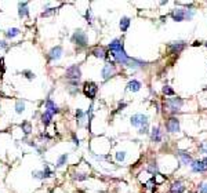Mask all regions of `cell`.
<instances>
[{"mask_svg": "<svg viewBox=\"0 0 207 193\" xmlns=\"http://www.w3.org/2000/svg\"><path fill=\"white\" fill-rule=\"evenodd\" d=\"M80 77H82V70L77 65H72V66L66 69V79L72 80L71 83H77Z\"/></svg>", "mask_w": 207, "mask_h": 193, "instance_id": "1", "label": "cell"}, {"mask_svg": "<svg viewBox=\"0 0 207 193\" xmlns=\"http://www.w3.org/2000/svg\"><path fill=\"white\" fill-rule=\"evenodd\" d=\"M72 43L77 44V46H86L87 44V36H86V33L80 29L76 30L73 33V36H72Z\"/></svg>", "mask_w": 207, "mask_h": 193, "instance_id": "2", "label": "cell"}, {"mask_svg": "<svg viewBox=\"0 0 207 193\" xmlns=\"http://www.w3.org/2000/svg\"><path fill=\"white\" fill-rule=\"evenodd\" d=\"M131 124H133L134 127H146L148 124V117L145 115H134L133 117H131Z\"/></svg>", "mask_w": 207, "mask_h": 193, "instance_id": "3", "label": "cell"}, {"mask_svg": "<svg viewBox=\"0 0 207 193\" xmlns=\"http://www.w3.org/2000/svg\"><path fill=\"white\" fill-rule=\"evenodd\" d=\"M112 55H113V58L116 60V62H119V64H122V65H129L130 57L126 54V51H124V50L115 51V53H112Z\"/></svg>", "mask_w": 207, "mask_h": 193, "instance_id": "4", "label": "cell"}, {"mask_svg": "<svg viewBox=\"0 0 207 193\" xmlns=\"http://www.w3.org/2000/svg\"><path fill=\"white\" fill-rule=\"evenodd\" d=\"M98 91V87H97L95 83H91V81H86L84 83V95L88 96V98H95V94Z\"/></svg>", "mask_w": 207, "mask_h": 193, "instance_id": "5", "label": "cell"}, {"mask_svg": "<svg viewBox=\"0 0 207 193\" xmlns=\"http://www.w3.org/2000/svg\"><path fill=\"white\" fill-rule=\"evenodd\" d=\"M191 168L192 171L195 172H202V171H207V157H204L203 160H195L191 163Z\"/></svg>", "mask_w": 207, "mask_h": 193, "instance_id": "6", "label": "cell"}, {"mask_svg": "<svg viewBox=\"0 0 207 193\" xmlns=\"http://www.w3.org/2000/svg\"><path fill=\"white\" fill-rule=\"evenodd\" d=\"M116 72V66L113 62H110V64H106L105 66L102 68V77L104 80H108V79L110 77V76H113Z\"/></svg>", "mask_w": 207, "mask_h": 193, "instance_id": "7", "label": "cell"}, {"mask_svg": "<svg viewBox=\"0 0 207 193\" xmlns=\"http://www.w3.org/2000/svg\"><path fill=\"white\" fill-rule=\"evenodd\" d=\"M62 57V47L61 46H55L50 50L48 53V60L50 61H58Z\"/></svg>", "mask_w": 207, "mask_h": 193, "instance_id": "8", "label": "cell"}, {"mask_svg": "<svg viewBox=\"0 0 207 193\" xmlns=\"http://www.w3.org/2000/svg\"><path fill=\"white\" fill-rule=\"evenodd\" d=\"M166 128H167V131H170V133H178V131H179V122H178V119L171 117V119L168 120L167 123H166Z\"/></svg>", "mask_w": 207, "mask_h": 193, "instance_id": "9", "label": "cell"}, {"mask_svg": "<svg viewBox=\"0 0 207 193\" xmlns=\"http://www.w3.org/2000/svg\"><path fill=\"white\" fill-rule=\"evenodd\" d=\"M44 109H46L47 112L53 113V115H55V113L60 112V109H58V106L55 105V102L53 101V99H50V98H47L46 102H44Z\"/></svg>", "mask_w": 207, "mask_h": 193, "instance_id": "10", "label": "cell"}, {"mask_svg": "<svg viewBox=\"0 0 207 193\" xmlns=\"http://www.w3.org/2000/svg\"><path fill=\"white\" fill-rule=\"evenodd\" d=\"M168 106H170V109L172 110V112H177V110L182 106V103H184V101H182L181 98H170L167 101Z\"/></svg>", "mask_w": 207, "mask_h": 193, "instance_id": "11", "label": "cell"}, {"mask_svg": "<svg viewBox=\"0 0 207 193\" xmlns=\"http://www.w3.org/2000/svg\"><path fill=\"white\" fill-rule=\"evenodd\" d=\"M171 17L174 21L177 22H181V21H185L186 17H185V10L184 8H175L174 11L171 13Z\"/></svg>", "mask_w": 207, "mask_h": 193, "instance_id": "12", "label": "cell"}, {"mask_svg": "<svg viewBox=\"0 0 207 193\" xmlns=\"http://www.w3.org/2000/svg\"><path fill=\"white\" fill-rule=\"evenodd\" d=\"M109 50L112 51V53H115V51H119V50H123V43L120 39H115L112 40L109 43Z\"/></svg>", "mask_w": 207, "mask_h": 193, "instance_id": "13", "label": "cell"}, {"mask_svg": "<svg viewBox=\"0 0 207 193\" xmlns=\"http://www.w3.org/2000/svg\"><path fill=\"white\" fill-rule=\"evenodd\" d=\"M18 15H19V18L28 17V2L18 3Z\"/></svg>", "mask_w": 207, "mask_h": 193, "instance_id": "14", "label": "cell"}, {"mask_svg": "<svg viewBox=\"0 0 207 193\" xmlns=\"http://www.w3.org/2000/svg\"><path fill=\"white\" fill-rule=\"evenodd\" d=\"M184 47H185V41H171L170 43V48L172 53H179V51H182Z\"/></svg>", "mask_w": 207, "mask_h": 193, "instance_id": "15", "label": "cell"}, {"mask_svg": "<svg viewBox=\"0 0 207 193\" xmlns=\"http://www.w3.org/2000/svg\"><path fill=\"white\" fill-rule=\"evenodd\" d=\"M141 87H142V84H141V81H138V80H131L129 84H127V90H129V91H133V92L140 91Z\"/></svg>", "mask_w": 207, "mask_h": 193, "instance_id": "16", "label": "cell"}, {"mask_svg": "<svg viewBox=\"0 0 207 193\" xmlns=\"http://www.w3.org/2000/svg\"><path fill=\"white\" fill-rule=\"evenodd\" d=\"M19 33H21V30L18 28H10V29H7V32H6V37L7 39H14V37L18 36Z\"/></svg>", "mask_w": 207, "mask_h": 193, "instance_id": "17", "label": "cell"}, {"mask_svg": "<svg viewBox=\"0 0 207 193\" xmlns=\"http://www.w3.org/2000/svg\"><path fill=\"white\" fill-rule=\"evenodd\" d=\"M53 113L47 112V110H44V113L41 115V123L44 124V126H48V124L51 123V119H53Z\"/></svg>", "mask_w": 207, "mask_h": 193, "instance_id": "18", "label": "cell"}, {"mask_svg": "<svg viewBox=\"0 0 207 193\" xmlns=\"http://www.w3.org/2000/svg\"><path fill=\"white\" fill-rule=\"evenodd\" d=\"M68 153H62L60 157H58V160H57V164H55V167L57 168H61V167H64L65 164H66V161H68Z\"/></svg>", "mask_w": 207, "mask_h": 193, "instance_id": "19", "label": "cell"}, {"mask_svg": "<svg viewBox=\"0 0 207 193\" xmlns=\"http://www.w3.org/2000/svg\"><path fill=\"white\" fill-rule=\"evenodd\" d=\"M151 139H152V142H160V141H162L160 130H159V128H153V130H152Z\"/></svg>", "mask_w": 207, "mask_h": 193, "instance_id": "20", "label": "cell"}, {"mask_svg": "<svg viewBox=\"0 0 207 193\" xmlns=\"http://www.w3.org/2000/svg\"><path fill=\"white\" fill-rule=\"evenodd\" d=\"M130 22H131V21H130L129 17H123V18L120 19V23H119V25H120V29H122V32H126V30L129 29Z\"/></svg>", "mask_w": 207, "mask_h": 193, "instance_id": "21", "label": "cell"}, {"mask_svg": "<svg viewBox=\"0 0 207 193\" xmlns=\"http://www.w3.org/2000/svg\"><path fill=\"white\" fill-rule=\"evenodd\" d=\"M184 190H185V188L181 182H174V184L171 185V193H181Z\"/></svg>", "mask_w": 207, "mask_h": 193, "instance_id": "22", "label": "cell"}, {"mask_svg": "<svg viewBox=\"0 0 207 193\" xmlns=\"http://www.w3.org/2000/svg\"><path fill=\"white\" fill-rule=\"evenodd\" d=\"M178 156L181 157V160H182V163L184 164H189V163H192V157L189 156L188 153H185V152H178Z\"/></svg>", "mask_w": 207, "mask_h": 193, "instance_id": "23", "label": "cell"}, {"mask_svg": "<svg viewBox=\"0 0 207 193\" xmlns=\"http://www.w3.org/2000/svg\"><path fill=\"white\" fill-rule=\"evenodd\" d=\"M15 112L18 113V115L25 112V102H24L22 99H18V101H17V103H15Z\"/></svg>", "mask_w": 207, "mask_h": 193, "instance_id": "24", "label": "cell"}, {"mask_svg": "<svg viewBox=\"0 0 207 193\" xmlns=\"http://www.w3.org/2000/svg\"><path fill=\"white\" fill-rule=\"evenodd\" d=\"M93 54L95 55V57H98V58H106V54H105V51H104V48H94L93 50Z\"/></svg>", "mask_w": 207, "mask_h": 193, "instance_id": "25", "label": "cell"}, {"mask_svg": "<svg viewBox=\"0 0 207 193\" xmlns=\"http://www.w3.org/2000/svg\"><path fill=\"white\" fill-rule=\"evenodd\" d=\"M21 128H22V131L25 134H30V131H32V126H30L29 122H24L22 124H21Z\"/></svg>", "mask_w": 207, "mask_h": 193, "instance_id": "26", "label": "cell"}, {"mask_svg": "<svg viewBox=\"0 0 207 193\" xmlns=\"http://www.w3.org/2000/svg\"><path fill=\"white\" fill-rule=\"evenodd\" d=\"M84 116H86V113L83 112L82 109H77V110H76V119L79 120V124H80L83 120H84Z\"/></svg>", "mask_w": 207, "mask_h": 193, "instance_id": "27", "label": "cell"}, {"mask_svg": "<svg viewBox=\"0 0 207 193\" xmlns=\"http://www.w3.org/2000/svg\"><path fill=\"white\" fill-rule=\"evenodd\" d=\"M32 175H33V178L44 179V172H43V170H34V171L32 172Z\"/></svg>", "mask_w": 207, "mask_h": 193, "instance_id": "28", "label": "cell"}, {"mask_svg": "<svg viewBox=\"0 0 207 193\" xmlns=\"http://www.w3.org/2000/svg\"><path fill=\"white\" fill-rule=\"evenodd\" d=\"M148 171L151 172V174H157V164L156 163H151L149 165H148Z\"/></svg>", "mask_w": 207, "mask_h": 193, "instance_id": "29", "label": "cell"}, {"mask_svg": "<svg viewBox=\"0 0 207 193\" xmlns=\"http://www.w3.org/2000/svg\"><path fill=\"white\" fill-rule=\"evenodd\" d=\"M126 159V152H117L116 153V160L117 161H123Z\"/></svg>", "mask_w": 207, "mask_h": 193, "instance_id": "30", "label": "cell"}, {"mask_svg": "<svg viewBox=\"0 0 207 193\" xmlns=\"http://www.w3.org/2000/svg\"><path fill=\"white\" fill-rule=\"evenodd\" d=\"M163 92L166 95H174V90L170 88L168 86H164V87H163Z\"/></svg>", "mask_w": 207, "mask_h": 193, "instance_id": "31", "label": "cell"}, {"mask_svg": "<svg viewBox=\"0 0 207 193\" xmlns=\"http://www.w3.org/2000/svg\"><path fill=\"white\" fill-rule=\"evenodd\" d=\"M86 19H87V22H88V23H91V19H93L91 10H87V13H86Z\"/></svg>", "mask_w": 207, "mask_h": 193, "instance_id": "32", "label": "cell"}, {"mask_svg": "<svg viewBox=\"0 0 207 193\" xmlns=\"http://www.w3.org/2000/svg\"><path fill=\"white\" fill-rule=\"evenodd\" d=\"M22 73H24V75H26V77H28V79H30V80H32V79H34V73H32L30 70H24Z\"/></svg>", "mask_w": 207, "mask_h": 193, "instance_id": "33", "label": "cell"}, {"mask_svg": "<svg viewBox=\"0 0 207 193\" xmlns=\"http://www.w3.org/2000/svg\"><path fill=\"white\" fill-rule=\"evenodd\" d=\"M87 177H86V174H76L75 179H77V181H83V179H86Z\"/></svg>", "mask_w": 207, "mask_h": 193, "instance_id": "34", "label": "cell"}, {"mask_svg": "<svg viewBox=\"0 0 207 193\" xmlns=\"http://www.w3.org/2000/svg\"><path fill=\"white\" fill-rule=\"evenodd\" d=\"M199 189H200V192L202 193H207V184H202L199 186Z\"/></svg>", "mask_w": 207, "mask_h": 193, "instance_id": "35", "label": "cell"}, {"mask_svg": "<svg viewBox=\"0 0 207 193\" xmlns=\"http://www.w3.org/2000/svg\"><path fill=\"white\" fill-rule=\"evenodd\" d=\"M54 10H55V8H48V11H44L43 14H41V15H43V17L50 15V14H53V13H54Z\"/></svg>", "mask_w": 207, "mask_h": 193, "instance_id": "36", "label": "cell"}, {"mask_svg": "<svg viewBox=\"0 0 207 193\" xmlns=\"http://www.w3.org/2000/svg\"><path fill=\"white\" fill-rule=\"evenodd\" d=\"M0 48H3V50H6L7 48V43L4 40H0Z\"/></svg>", "mask_w": 207, "mask_h": 193, "instance_id": "37", "label": "cell"}, {"mask_svg": "<svg viewBox=\"0 0 207 193\" xmlns=\"http://www.w3.org/2000/svg\"><path fill=\"white\" fill-rule=\"evenodd\" d=\"M138 133H140V134H146L148 133V127H141Z\"/></svg>", "mask_w": 207, "mask_h": 193, "instance_id": "38", "label": "cell"}, {"mask_svg": "<svg viewBox=\"0 0 207 193\" xmlns=\"http://www.w3.org/2000/svg\"><path fill=\"white\" fill-rule=\"evenodd\" d=\"M202 152H203V153H207V142L202 146Z\"/></svg>", "mask_w": 207, "mask_h": 193, "instance_id": "39", "label": "cell"}, {"mask_svg": "<svg viewBox=\"0 0 207 193\" xmlns=\"http://www.w3.org/2000/svg\"><path fill=\"white\" fill-rule=\"evenodd\" d=\"M73 143L76 145V146H79V139L76 138V135H73Z\"/></svg>", "mask_w": 207, "mask_h": 193, "instance_id": "40", "label": "cell"}, {"mask_svg": "<svg viewBox=\"0 0 207 193\" xmlns=\"http://www.w3.org/2000/svg\"><path fill=\"white\" fill-rule=\"evenodd\" d=\"M204 44H206V47H207V41H206V43H204Z\"/></svg>", "mask_w": 207, "mask_h": 193, "instance_id": "41", "label": "cell"}]
</instances>
